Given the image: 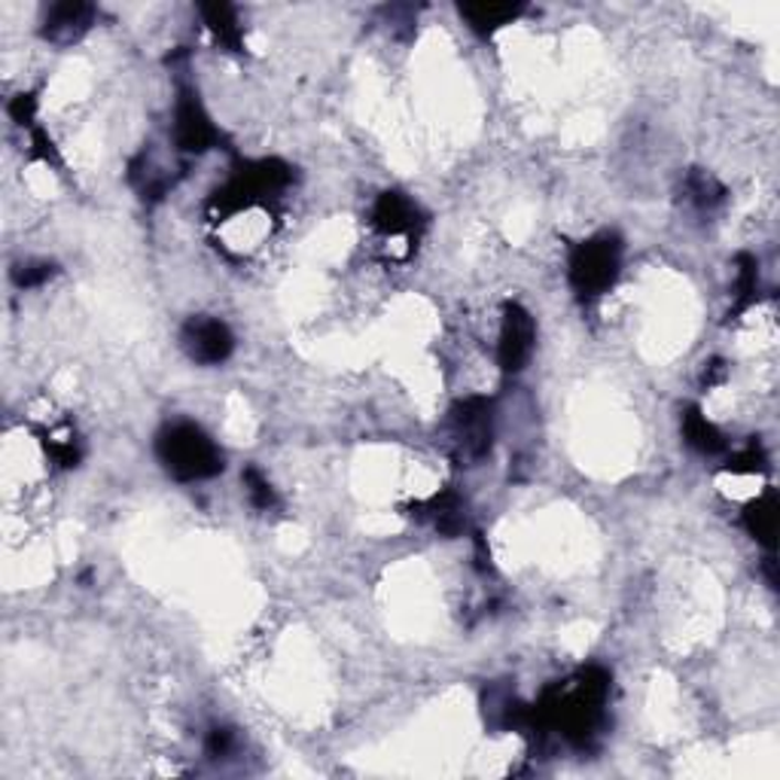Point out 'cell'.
<instances>
[{
	"instance_id": "obj_5",
	"label": "cell",
	"mask_w": 780,
	"mask_h": 780,
	"mask_svg": "<svg viewBox=\"0 0 780 780\" xmlns=\"http://www.w3.org/2000/svg\"><path fill=\"white\" fill-rule=\"evenodd\" d=\"M220 143V131L210 122L208 110L198 101V91L193 86H181L177 105H174V147L181 153H208Z\"/></svg>"
},
{
	"instance_id": "obj_10",
	"label": "cell",
	"mask_w": 780,
	"mask_h": 780,
	"mask_svg": "<svg viewBox=\"0 0 780 780\" xmlns=\"http://www.w3.org/2000/svg\"><path fill=\"white\" fill-rule=\"evenodd\" d=\"M744 528L759 546L774 552V533H778V491L766 488L762 495L747 503L744 509Z\"/></svg>"
},
{
	"instance_id": "obj_15",
	"label": "cell",
	"mask_w": 780,
	"mask_h": 780,
	"mask_svg": "<svg viewBox=\"0 0 780 780\" xmlns=\"http://www.w3.org/2000/svg\"><path fill=\"white\" fill-rule=\"evenodd\" d=\"M683 193L698 210H714L716 205L726 202V186L716 181L714 174H707L702 169H692L683 181Z\"/></svg>"
},
{
	"instance_id": "obj_14",
	"label": "cell",
	"mask_w": 780,
	"mask_h": 780,
	"mask_svg": "<svg viewBox=\"0 0 780 780\" xmlns=\"http://www.w3.org/2000/svg\"><path fill=\"white\" fill-rule=\"evenodd\" d=\"M198 10H202L205 25H208V31L223 50H229V53H241L245 50V37H241V25H238L235 7H229V3H202Z\"/></svg>"
},
{
	"instance_id": "obj_21",
	"label": "cell",
	"mask_w": 780,
	"mask_h": 780,
	"mask_svg": "<svg viewBox=\"0 0 780 780\" xmlns=\"http://www.w3.org/2000/svg\"><path fill=\"white\" fill-rule=\"evenodd\" d=\"M205 750H208V756H214V759H220V756H229L235 750V732L232 728H210L208 741H205Z\"/></svg>"
},
{
	"instance_id": "obj_22",
	"label": "cell",
	"mask_w": 780,
	"mask_h": 780,
	"mask_svg": "<svg viewBox=\"0 0 780 780\" xmlns=\"http://www.w3.org/2000/svg\"><path fill=\"white\" fill-rule=\"evenodd\" d=\"M723 378H726V366H723V360H714V364L704 369V384H707V388L719 384Z\"/></svg>"
},
{
	"instance_id": "obj_4",
	"label": "cell",
	"mask_w": 780,
	"mask_h": 780,
	"mask_svg": "<svg viewBox=\"0 0 780 780\" xmlns=\"http://www.w3.org/2000/svg\"><path fill=\"white\" fill-rule=\"evenodd\" d=\"M448 436L461 461L476 464L481 457H488L495 445V400L488 397L457 400L448 412Z\"/></svg>"
},
{
	"instance_id": "obj_16",
	"label": "cell",
	"mask_w": 780,
	"mask_h": 780,
	"mask_svg": "<svg viewBox=\"0 0 780 780\" xmlns=\"http://www.w3.org/2000/svg\"><path fill=\"white\" fill-rule=\"evenodd\" d=\"M756 290H759V262L750 253H741L738 257V274H735V305H732L728 317L732 314L738 317L741 312H747L756 302Z\"/></svg>"
},
{
	"instance_id": "obj_7",
	"label": "cell",
	"mask_w": 780,
	"mask_h": 780,
	"mask_svg": "<svg viewBox=\"0 0 780 780\" xmlns=\"http://www.w3.org/2000/svg\"><path fill=\"white\" fill-rule=\"evenodd\" d=\"M533 345H537V324L531 312L521 302L503 305V321H500V342H497V364L503 372H521L531 360Z\"/></svg>"
},
{
	"instance_id": "obj_17",
	"label": "cell",
	"mask_w": 780,
	"mask_h": 780,
	"mask_svg": "<svg viewBox=\"0 0 780 780\" xmlns=\"http://www.w3.org/2000/svg\"><path fill=\"white\" fill-rule=\"evenodd\" d=\"M241 479H245V488H248V497L253 507L262 509V512H269L272 507H278V495H274L272 481L266 479L260 469L248 467Z\"/></svg>"
},
{
	"instance_id": "obj_18",
	"label": "cell",
	"mask_w": 780,
	"mask_h": 780,
	"mask_svg": "<svg viewBox=\"0 0 780 780\" xmlns=\"http://www.w3.org/2000/svg\"><path fill=\"white\" fill-rule=\"evenodd\" d=\"M53 274H55L53 262L28 260V262H19V266L13 269V284L22 286V290H31V286L46 284Z\"/></svg>"
},
{
	"instance_id": "obj_11",
	"label": "cell",
	"mask_w": 780,
	"mask_h": 780,
	"mask_svg": "<svg viewBox=\"0 0 780 780\" xmlns=\"http://www.w3.org/2000/svg\"><path fill=\"white\" fill-rule=\"evenodd\" d=\"M418 519H427L443 537H457L467 524V512H464V500L455 491H443V495L430 497L427 503H415Z\"/></svg>"
},
{
	"instance_id": "obj_9",
	"label": "cell",
	"mask_w": 780,
	"mask_h": 780,
	"mask_svg": "<svg viewBox=\"0 0 780 780\" xmlns=\"http://www.w3.org/2000/svg\"><path fill=\"white\" fill-rule=\"evenodd\" d=\"M372 226L384 238H397V235L415 238L424 226V214L403 193H381L372 205Z\"/></svg>"
},
{
	"instance_id": "obj_12",
	"label": "cell",
	"mask_w": 780,
	"mask_h": 780,
	"mask_svg": "<svg viewBox=\"0 0 780 780\" xmlns=\"http://www.w3.org/2000/svg\"><path fill=\"white\" fill-rule=\"evenodd\" d=\"M680 430H683V440L690 448L702 452V455H719L726 452V436L719 433L716 424L707 421L698 405H686L683 418H680Z\"/></svg>"
},
{
	"instance_id": "obj_6",
	"label": "cell",
	"mask_w": 780,
	"mask_h": 780,
	"mask_svg": "<svg viewBox=\"0 0 780 780\" xmlns=\"http://www.w3.org/2000/svg\"><path fill=\"white\" fill-rule=\"evenodd\" d=\"M181 345L193 364L220 366L232 357L235 336L232 329L223 324V321L208 317V314H198V317H189V321L183 324Z\"/></svg>"
},
{
	"instance_id": "obj_13",
	"label": "cell",
	"mask_w": 780,
	"mask_h": 780,
	"mask_svg": "<svg viewBox=\"0 0 780 780\" xmlns=\"http://www.w3.org/2000/svg\"><path fill=\"white\" fill-rule=\"evenodd\" d=\"M457 10L467 19L469 28H473L476 34H481V37L495 34L497 28L516 22V19L524 13L521 3H461Z\"/></svg>"
},
{
	"instance_id": "obj_1",
	"label": "cell",
	"mask_w": 780,
	"mask_h": 780,
	"mask_svg": "<svg viewBox=\"0 0 780 780\" xmlns=\"http://www.w3.org/2000/svg\"><path fill=\"white\" fill-rule=\"evenodd\" d=\"M156 455L162 467L169 469V476H174L177 481L214 479L226 467L217 443L198 424H189V421H177V424L159 430Z\"/></svg>"
},
{
	"instance_id": "obj_8",
	"label": "cell",
	"mask_w": 780,
	"mask_h": 780,
	"mask_svg": "<svg viewBox=\"0 0 780 780\" xmlns=\"http://www.w3.org/2000/svg\"><path fill=\"white\" fill-rule=\"evenodd\" d=\"M95 22V7L91 3H79V0H65V3H53L43 13V25L40 34L43 40H50L55 46H71L77 43Z\"/></svg>"
},
{
	"instance_id": "obj_19",
	"label": "cell",
	"mask_w": 780,
	"mask_h": 780,
	"mask_svg": "<svg viewBox=\"0 0 780 780\" xmlns=\"http://www.w3.org/2000/svg\"><path fill=\"white\" fill-rule=\"evenodd\" d=\"M723 469H726V473H762V469H768L766 448L754 440L744 452L728 457V464Z\"/></svg>"
},
{
	"instance_id": "obj_2",
	"label": "cell",
	"mask_w": 780,
	"mask_h": 780,
	"mask_svg": "<svg viewBox=\"0 0 780 780\" xmlns=\"http://www.w3.org/2000/svg\"><path fill=\"white\" fill-rule=\"evenodd\" d=\"M290 181H293V169L281 159L245 162L223 189L210 195V210L220 220V217H232L245 208L269 205V198L284 193Z\"/></svg>"
},
{
	"instance_id": "obj_3",
	"label": "cell",
	"mask_w": 780,
	"mask_h": 780,
	"mask_svg": "<svg viewBox=\"0 0 780 780\" xmlns=\"http://www.w3.org/2000/svg\"><path fill=\"white\" fill-rule=\"evenodd\" d=\"M622 269V241L604 232L576 245L571 253V286L579 300L604 296Z\"/></svg>"
},
{
	"instance_id": "obj_20",
	"label": "cell",
	"mask_w": 780,
	"mask_h": 780,
	"mask_svg": "<svg viewBox=\"0 0 780 780\" xmlns=\"http://www.w3.org/2000/svg\"><path fill=\"white\" fill-rule=\"evenodd\" d=\"M10 117H13L15 126H22V129H34V126H37V122H34V117H37V98H34L31 91L15 95L13 101H10Z\"/></svg>"
}]
</instances>
